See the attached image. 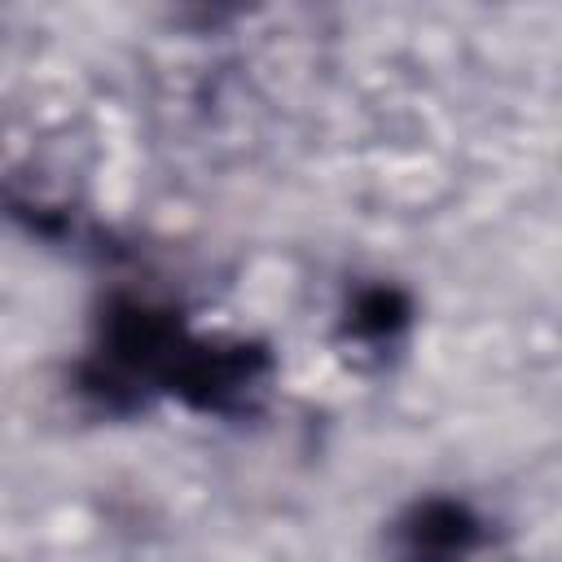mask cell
<instances>
[{
  "label": "cell",
  "instance_id": "6da1fadb",
  "mask_svg": "<svg viewBox=\"0 0 562 562\" xmlns=\"http://www.w3.org/2000/svg\"><path fill=\"white\" fill-rule=\"evenodd\" d=\"M268 369L272 360L255 342H206L189 334L167 391L202 413H241L263 391Z\"/></svg>",
  "mask_w": 562,
  "mask_h": 562
},
{
  "label": "cell",
  "instance_id": "3957f363",
  "mask_svg": "<svg viewBox=\"0 0 562 562\" xmlns=\"http://www.w3.org/2000/svg\"><path fill=\"white\" fill-rule=\"evenodd\" d=\"M413 307H408V294L395 290V285H364L351 307H347V334L351 338H364V342H382L391 334H400L408 325Z\"/></svg>",
  "mask_w": 562,
  "mask_h": 562
},
{
  "label": "cell",
  "instance_id": "7a4b0ae2",
  "mask_svg": "<svg viewBox=\"0 0 562 562\" xmlns=\"http://www.w3.org/2000/svg\"><path fill=\"white\" fill-rule=\"evenodd\" d=\"M479 544L483 518L452 496L413 501L391 527V549L400 562H465Z\"/></svg>",
  "mask_w": 562,
  "mask_h": 562
}]
</instances>
